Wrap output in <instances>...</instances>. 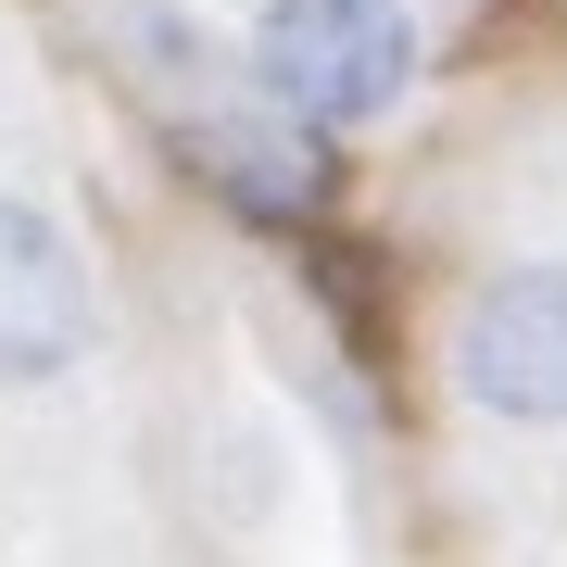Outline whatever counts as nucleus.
<instances>
[{
	"mask_svg": "<svg viewBox=\"0 0 567 567\" xmlns=\"http://www.w3.org/2000/svg\"><path fill=\"white\" fill-rule=\"evenodd\" d=\"M454 391L505 429H567V265H492L466 290Z\"/></svg>",
	"mask_w": 567,
	"mask_h": 567,
	"instance_id": "f03ea898",
	"label": "nucleus"
},
{
	"mask_svg": "<svg viewBox=\"0 0 567 567\" xmlns=\"http://www.w3.org/2000/svg\"><path fill=\"white\" fill-rule=\"evenodd\" d=\"M252 76H265V114L316 126V140L379 126L416 89V13L404 0H265L252 13Z\"/></svg>",
	"mask_w": 567,
	"mask_h": 567,
	"instance_id": "f257e3e1",
	"label": "nucleus"
},
{
	"mask_svg": "<svg viewBox=\"0 0 567 567\" xmlns=\"http://www.w3.org/2000/svg\"><path fill=\"white\" fill-rule=\"evenodd\" d=\"M89 341H102V290H89V252L63 240L51 203L0 189V391L63 379Z\"/></svg>",
	"mask_w": 567,
	"mask_h": 567,
	"instance_id": "7ed1b4c3",
	"label": "nucleus"
},
{
	"mask_svg": "<svg viewBox=\"0 0 567 567\" xmlns=\"http://www.w3.org/2000/svg\"><path fill=\"white\" fill-rule=\"evenodd\" d=\"M177 164L240 227H316L328 215V140L290 114H177Z\"/></svg>",
	"mask_w": 567,
	"mask_h": 567,
	"instance_id": "20e7f679",
	"label": "nucleus"
}]
</instances>
